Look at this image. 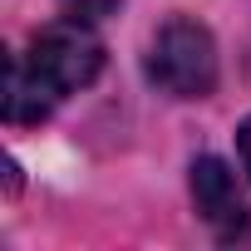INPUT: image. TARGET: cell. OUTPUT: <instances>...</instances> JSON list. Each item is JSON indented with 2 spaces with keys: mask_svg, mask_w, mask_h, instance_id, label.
Instances as JSON below:
<instances>
[{
  "mask_svg": "<svg viewBox=\"0 0 251 251\" xmlns=\"http://www.w3.org/2000/svg\"><path fill=\"white\" fill-rule=\"evenodd\" d=\"M59 10H64L69 20L94 25V20H103V15H113V10H118V0H59Z\"/></svg>",
  "mask_w": 251,
  "mask_h": 251,
  "instance_id": "4",
  "label": "cell"
},
{
  "mask_svg": "<svg viewBox=\"0 0 251 251\" xmlns=\"http://www.w3.org/2000/svg\"><path fill=\"white\" fill-rule=\"evenodd\" d=\"M148 79L173 99H207L217 89V45L207 25L173 15L148 45Z\"/></svg>",
  "mask_w": 251,
  "mask_h": 251,
  "instance_id": "2",
  "label": "cell"
},
{
  "mask_svg": "<svg viewBox=\"0 0 251 251\" xmlns=\"http://www.w3.org/2000/svg\"><path fill=\"white\" fill-rule=\"evenodd\" d=\"M236 153H241V163H246V173H251V118L236 128Z\"/></svg>",
  "mask_w": 251,
  "mask_h": 251,
  "instance_id": "5",
  "label": "cell"
},
{
  "mask_svg": "<svg viewBox=\"0 0 251 251\" xmlns=\"http://www.w3.org/2000/svg\"><path fill=\"white\" fill-rule=\"evenodd\" d=\"M103 69V45L89 35L84 20H59L45 25L30 50L10 54V79H5V118L10 123H40L54 103L69 94L89 89Z\"/></svg>",
  "mask_w": 251,
  "mask_h": 251,
  "instance_id": "1",
  "label": "cell"
},
{
  "mask_svg": "<svg viewBox=\"0 0 251 251\" xmlns=\"http://www.w3.org/2000/svg\"><path fill=\"white\" fill-rule=\"evenodd\" d=\"M192 202L202 212V222L222 236V241H236L251 231V217H246V197L231 177V168L222 158H197L192 163Z\"/></svg>",
  "mask_w": 251,
  "mask_h": 251,
  "instance_id": "3",
  "label": "cell"
}]
</instances>
